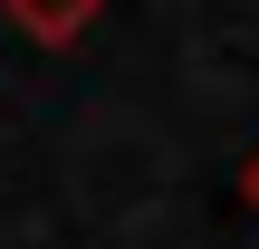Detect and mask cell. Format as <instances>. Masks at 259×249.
<instances>
[{
  "instance_id": "1",
  "label": "cell",
  "mask_w": 259,
  "mask_h": 249,
  "mask_svg": "<svg viewBox=\"0 0 259 249\" xmlns=\"http://www.w3.org/2000/svg\"><path fill=\"white\" fill-rule=\"evenodd\" d=\"M10 10V29L29 38V48H77L96 19H106V0H0Z\"/></svg>"
},
{
  "instance_id": "2",
  "label": "cell",
  "mask_w": 259,
  "mask_h": 249,
  "mask_svg": "<svg viewBox=\"0 0 259 249\" xmlns=\"http://www.w3.org/2000/svg\"><path fill=\"white\" fill-rule=\"evenodd\" d=\"M240 202H250V221H259V144L240 154Z\"/></svg>"
}]
</instances>
